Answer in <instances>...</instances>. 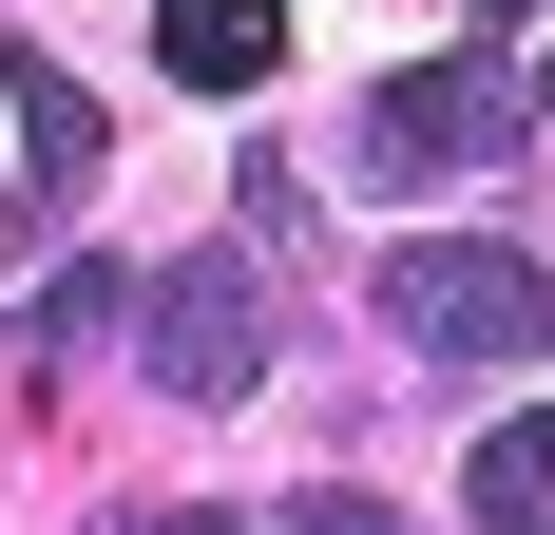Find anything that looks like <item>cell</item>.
I'll list each match as a JSON object with an SVG mask.
<instances>
[{
  "label": "cell",
  "instance_id": "obj_4",
  "mask_svg": "<svg viewBox=\"0 0 555 535\" xmlns=\"http://www.w3.org/2000/svg\"><path fill=\"white\" fill-rule=\"evenodd\" d=\"M0 96H20V230H57L96 192V96H77L57 57H0Z\"/></svg>",
  "mask_w": 555,
  "mask_h": 535
},
{
  "label": "cell",
  "instance_id": "obj_9",
  "mask_svg": "<svg viewBox=\"0 0 555 535\" xmlns=\"http://www.w3.org/2000/svg\"><path fill=\"white\" fill-rule=\"evenodd\" d=\"M134 535H230V517H134Z\"/></svg>",
  "mask_w": 555,
  "mask_h": 535
},
{
  "label": "cell",
  "instance_id": "obj_2",
  "mask_svg": "<svg viewBox=\"0 0 555 535\" xmlns=\"http://www.w3.org/2000/svg\"><path fill=\"white\" fill-rule=\"evenodd\" d=\"M537 115L555 96H517L499 57H402L384 96H364V172H384V192H441V172H499Z\"/></svg>",
  "mask_w": 555,
  "mask_h": 535
},
{
  "label": "cell",
  "instance_id": "obj_10",
  "mask_svg": "<svg viewBox=\"0 0 555 535\" xmlns=\"http://www.w3.org/2000/svg\"><path fill=\"white\" fill-rule=\"evenodd\" d=\"M537 96H555V57H537Z\"/></svg>",
  "mask_w": 555,
  "mask_h": 535
},
{
  "label": "cell",
  "instance_id": "obj_1",
  "mask_svg": "<svg viewBox=\"0 0 555 535\" xmlns=\"http://www.w3.org/2000/svg\"><path fill=\"white\" fill-rule=\"evenodd\" d=\"M364 287H384V325L422 344V364H537V344H555V268L537 249H479V230L364 249Z\"/></svg>",
  "mask_w": 555,
  "mask_h": 535
},
{
  "label": "cell",
  "instance_id": "obj_6",
  "mask_svg": "<svg viewBox=\"0 0 555 535\" xmlns=\"http://www.w3.org/2000/svg\"><path fill=\"white\" fill-rule=\"evenodd\" d=\"M460 497H479V535H555V402L479 440V479H460Z\"/></svg>",
  "mask_w": 555,
  "mask_h": 535
},
{
  "label": "cell",
  "instance_id": "obj_7",
  "mask_svg": "<svg viewBox=\"0 0 555 535\" xmlns=\"http://www.w3.org/2000/svg\"><path fill=\"white\" fill-rule=\"evenodd\" d=\"M96 325H115V268H96V249H77V268H39V325H20V382H39V402H57V382H77V344H96Z\"/></svg>",
  "mask_w": 555,
  "mask_h": 535
},
{
  "label": "cell",
  "instance_id": "obj_5",
  "mask_svg": "<svg viewBox=\"0 0 555 535\" xmlns=\"http://www.w3.org/2000/svg\"><path fill=\"white\" fill-rule=\"evenodd\" d=\"M154 57L192 77V96H249L287 57V0H154Z\"/></svg>",
  "mask_w": 555,
  "mask_h": 535
},
{
  "label": "cell",
  "instance_id": "obj_3",
  "mask_svg": "<svg viewBox=\"0 0 555 535\" xmlns=\"http://www.w3.org/2000/svg\"><path fill=\"white\" fill-rule=\"evenodd\" d=\"M249 382H269V287L230 249H172V287H154V402H211L230 421Z\"/></svg>",
  "mask_w": 555,
  "mask_h": 535
},
{
  "label": "cell",
  "instance_id": "obj_8",
  "mask_svg": "<svg viewBox=\"0 0 555 535\" xmlns=\"http://www.w3.org/2000/svg\"><path fill=\"white\" fill-rule=\"evenodd\" d=\"M287 535H402V517H384V497H345V479H326V497H287Z\"/></svg>",
  "mask_w": 555,
  "mask_h": 535
}]
</instances>
